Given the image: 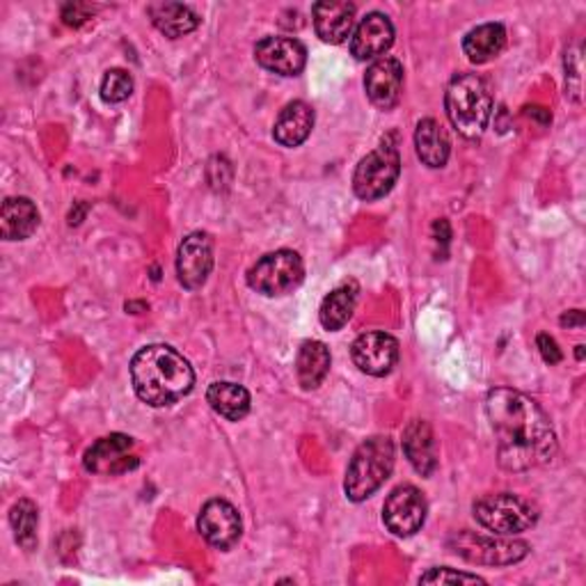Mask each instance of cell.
<instances>
[{
    "label": "cell",
    "instance_id": "obj_1",
    "mask_svg": "<svg viewBox=\"0 0 586 586\" xmlns=\"http://www.w3.org/2000/svg\"><path fill=\"white\" fill-rule=\"evenodd\" d=\"M486 414L497 442V460L505 470L525 472L555 458V429L548 414L527 394L497 388L486 399Z\"/></svg>",
    "mask_w": 586,
    "mask_h": 586
},
{
    "label": "cell",
    "instance_id": "obj_2",
    "mask_svg": "<svg viewBox=\"0 0 586 586\" xmlns=\"http://www.w3.org/2000/svg\"><path fill=\"white\" fill-rule=\"evenodd\" d=\"M131 383L140 401L152 408H167L191 394L195 371L173 346L152 344L134 355Z\"/></svg>",
    "mask_w": 586,
    "mask_h": 586
},
{
    "label": "cell",
    "instance_id": "obj_3",
    "mask_svg": "<svg viewBox=\"0 0 586 586\" xmlns=\"http://www.w3.org/2000/svg\"><path fill=\"white\" fill-rule=\"evenodd\" d=\"M445 108L451 127L468 140H477L488 129L492 115V95L488 82L477 74H458L451 78Z\"/></svg>",
    "mask_w": 586,
    "mask_h": 586
},
{
    "label": "cell",
    "instance_id": "obj_4",
    "mask_svg": "<svg viewBox=\"0 0 586 586\" xmlns=\"http://www.w3.org/2000/svg\"><path fill=\"white\" fill-rule=\"evenodd\" d=\"M394 470V442L385 436L364 440L349 463L344 492L351 501H364L379 490Z\"/></svg>",
    "mask_w": 586,
    "mask_h": 586
},
{
    "label": "cell",
    "instance_id": "obj_5",
    "mask_svg": "<svg viewBox=\"0 0 586 586\" xmlns=\"http://www.w3.org/2000/svg\"><path fill=\"white\" fill-rule=\"evenodd\" d=\"M475 518L484 529L497 536H516L536 525L538 511L520 495L497 492L475 501Z\"/></svg>",
    "mask_w": 586,
    "mask_h": 586
},
{
    "label": "cell",
    "instance_id": "obj_6",
    "mask_svg": "<svg viewBox=\"0 0 586 586\" xmlns=\"http://www.w3.org/2000/svg\"><path fill=\"white\" fill-rule=\"evenodd\" d=\"M401 175V156L394 143L385 140L367 154L353 175V191L360 199L373 202L385 197Z\"/></svg>",
    "mask_w": 586,
    "mask_h": 586
},
{
    "label": "cell",
    "instance_id": "obj_7",
    "mask_svg": "<svg viewBox=\"0 0 586 586\" xmlns=\"http://www.w3.org/2000/svg\"><path fill=\"white\" fill-rule=\"evenodd\" d=\"M305 277V264L293 250H277L262 257L247 271V284L262 296H284V293L301 286Z\"/></svg>",
    "mask_w": 586,
    "mask_h": 586
},
{
    "label": "cell",
    "instance_id": "obj_8",
    "mask_svg": "<svg viewBox=\"0 0 586 586\" xmlns=\"http://www.w3.org/2000/svg\"><path fill=\"white\" fill-rule=\"evenodd\" d=\"M451 550L472 564L486 566H509L518 564L529 555V546L525 540H514L507 536H479L472 531H458L449 540Z\"/></svg>",
    "mask_w": 586,
    "mask_h": 586
},
{
    "label": "cell",
    "instance_id": "obj_9",
    "mask_svg": "<svg viewBox=\"0 0 586 586\" xmlns=\"http://www.w3.org/2000/svg\"><path fill=\"white\" fill-rule=\"evenodd\" d=\"M427 497L420 488L403 484L390 492L383 507V522L394 536H412L422 529L427 520Z\"/></svg>",
    "mask_w": 586,
    "mask_h": 586
},
{
    "label": "cell",
    "instance_id": "obj_10",
    "mask_svg": "<svg viewBox=\"0 0 586 586\" xmlns=\"http://www.w3.org/2000/svg\"><path fill=\"white\" fill-rule=\"evenodd\" d=\"M197 529L206 538L208 546H214L218 550H229L241 538L243 522L238 511L229 505V501L208 499L199 511Z\"/></svg>",
    "mask_w": 586,
    "mask_h": 586
},
{
    "label": "cell",
    "instance_id": "obj_11",
    "mask_svg": "<svg viewBox=\"0 0 586 586\" xmlns=\"http://www.w3.org/2000/svg\"><path fill=\"white\" fill-rule=\"evenodd\" d=\"M351 355L362 373L383 379L399 362V342L388 332H364L353 342Z\"/></svg>",
    "mask_w": 586,
    "mask_h": 586
},
{
    "label": "cell",
    "instance_id": "obj_12",
    "mask_svg": "<svg viewBox=\"0 0 586 586\" xmlns=\"http://www.w3.org/2000/svg\"><path fill=\"white\" fill-rule=\"evenodd\" d=\"M214 268V241L204 232L188 234L177 253V275L179 282L195 291L206 284L208 275H212Z\"/></svg>",
    "mask_w": 586,
    "mask_h": 586
},
{
    "label": "cell",
    "instance_id": "obj_13",
    "mask_svg": "<svg viewBox=\"0 0 586 586\" xmlns=\"http://www.w3.org/2000/svg\"><path fill=\"white\" fill-rule=\"evenodd\" d=\"M134 438L113 433L108 438L97 440L82 458V466L88 472L95 475H119L134 470L138 466V458L131 453L134 449Z\"/></svg>",
    "mask_w": 586,
    "mask_h": 586
},
{
    "label": "cell",
    "instance_id": "obj_14",
    "mask_svg": "<svg viewBox=\"0 0 586 586\" xmlns=\"http://www.w3.org/2000/svg\"><path fill=\"white\" fill-rule=\"evenodd\" d=\"M364 90L375 108L392 110L403 92V65L397 58H379L367 69Z\"/></svg>",
    "mask_w": 586,
    "mask_h": 586
},
{
    "label": "cell",
    "instance_id": "obj_15",
    "mask_svg": "<svg viewBox=\"0 0 586 586\" xmlns=\"http://www.w3.org/2000/svg\"><path fill=\"white\" fill-rule=\"evenodd\" d=\"M255 60L280 76H299L307 62V49L293 37H266L255 47Z\"/></svg>",
    "mask_w": 586,
    "mask_h": 586
},
{
    "label": "cell",
    "instance_id": "obj_16",
    "mask_svg": "<svg viewBox=\"0 0 586 586\" xmlns=\"http://www.w3.org/2000/svg\"><path fill=\"white\" fill-rule=\"evenodd\" d=\"M394 45V26L392 21L381 14H367L351 37V53L355 60H375L383 58V53Z\"/></svg>",
    "mask_w": 586,
    "mask_h": 586
},
{
    "label": "cell",
    "instance_id": "obj_17",
    "mask_svg": "<svg viewBox=\"0 0 586 586\" xmlns=\"http://www.w3.org/2000/svg\"><path fill=\"white\" fill-rule=\"evenodd\" d=\"M316 35L325 45H342L351 35L355 26V6L342 3V0H323L312 8Z\"/></svg>",
    "mask_w": 586,
    "mask_h": 586
},
{
    "label": "cell",
    "instance_id": "obj_18",
    "mask_svg": "<svg viewBox=\"0 0 586 586\" xmlns=\"http://www.w3.org/2000/svg\"><path fill=\"white\" fill-rule=\"evenodd\" d=\"M403 451L410 460V466L422 477H431L438 470V451L436 436L429 422L414 420L403 431Z\"/></svg>",
    "mask_w": 586,
    "mask_h": 586
},
{
    "label": "cell",
    "instance_id": "obj_19",
    "mask_svg": "<svg viewBox=\"0 0 586 586\" xmlns=\"http://www.w3.org/2000/svg\"><path fill=\"white\" fill-rule=\"evenodd\" d=\"M314 129V110L305 101L286 104L273 127V138L282 147H299L303 145Z\"/></svg>",
    "mask_w": 586,
    "mask_h": 586
},
{
    "label": "cell",
    "instance_id": "obj_20",
    "mask_svg": "<svg viewBox=\"0 0 586 586\" xmlns=\"http://www.w3.org/2000/svg\"><path fill=\"white\" fill-rule=\"evenodd\" d=\"M39 227V212L28 197H8L0 208V234L6 241H26Z\"/></svg>",
    "mask_w": 586,
    "mask_h": 586
},
{
    "label": "cell",
    "instance_id": "obj_21",
    "mask_svg": "<svg viewBox=\"0 0 586 586\" xmlns=\"http://www.w3.org/2000/svg\"><path fill=\"white\" fill-rule=\"evenodd\" d=\"M358 293H360L358 284L346 282L334 291H330L323 299L321 310H319V321L328 332H338L351 321L355 305H358Z\"/></svg>",
    "mask_w": 586,
    "mask_h": 586
},
{
    "label": "cell",
    "instance_id": "obj_22",
    "mask_svg": "<svg viewBox=\"0 0 586 586\" xmlns=\"http://www.w3.org/2000/svg\"><path fill=\"white\" fill-rule=\"evenodd\" d=\"M414 147H417V156H420L422 163L429 167H445L451 154V143L447 131L442 129V124H438L431 117L417 124Z\"/></svg>",
    "mask_w": 586,
    "mask_h": 586
},
{
    "label": "cell",
    "instance_id": "obj_23",
    "mask_svg": "<svg viewBox=\"0 0 586 586\" xmlns=\"http://www.w3.org/2000/svg\"><path fill=\"white\" fill-rule=\"evenodd\" d=\"M507 47V30L501 23H484L463 39V53L475 65H486Z\"/></svg>",
    "mask_w": 586,
    "mask_h": 586
},
{
    "label": "cell",
    "instance_id": "obj_24",
    "mask_svg": "<svg viewBox=\"0 0 586 586\" xmlns=\"http://www.w3.org/2000/svg\"><path fill=\"white\" fill-rule=\"evenodd\" d=\"M152 23L170 39L191 35L199 26V17L179 3H154L147 8Z\"/></svg>",
    "mask_w": 586,
    "mask_h": 586
},
{
    "label": "cell",
    "instance_id": "obj_25",
    "mask_svg": "<svg viewBox=\"0 0 586 586\" xmlns=\"http://www.w3.org/2000/svg\"><path fill=\"white\" fill-rule=\"evenodd\" d=\"M206 401L229 422H241L250 412V392L243 385L218 381L206 390Z\"/></svg>",
    "mask_w": 586,
    "mask_h": 586
},
{
    "label": "cell",
    "instance_id": "obj_26",
    "mask_svg": "<svg viewBox=\"0 0 586 586\" xmlns=\"http://www.w3.org/2000/svg\"><path fill=\"white\" fill-rule=\"evenodd\" d=\"M330 371V351L323 342L307 340L303 342L296 360V373H299V383L303 390H316Z\"/></svg>",
    "mask_w": 586,
    "mask_h": 586
},
{
    "label": "cell",
    "instance_id": "obj_27",
    "mask_svg": "<svg viewBox=\"0 0 586 586\" xmlns=\"http://www.w3.org/2000/svg\"><path fill=\"white\" fill-rule=\"evenodd\" d=\"M10 525L14 529V538L23 550H35L37 548V525H39V511L35 507V501L30 499H19L10 511Z\"/></svg>",
    "mask_w": 586,
    "mask_h": 586
},
{
    "label": "cell",
    "instance_id": "obj_28",
    "mask_svg": "<svg viewBox=\"0 0 586 586\" xmlns=\"http://www.w3.org/2000/svg\"><path fill=\"white\" fill-rule=\"evenodd\" d=\"M134 95V78L129 71L124 69H110L106 71L101 80V99L106 104H121Z\"/></svg>",
    "mask_w": 586,
    "mask_h": 586
},
{
    "label": "cell",
    "instance_id": "obj_29",
    "mask_svg": "<svg viewBox=\"0 0 586 586\" xmlns=\"http://www.w3.org/2000/svg\"><path fill=\"white\" fill-rule=\"evenodd\" d=\"M420 584H486V579L453 568H431L420 577Z\"/></svg>",
    "mask_w": 586,
    "mask_h": 586
},
{
    "label": "cell",
    "instance_id": "obj_30",
    "mask_svg": "<svg viewBox=\"0 0 586 586\" xmlns=\"http://www.w3.org/2000/svg\"><path fill=\"white\" fill-rule=\"evenodd\" d=\"M536 344H538V351H540L543 360H546L548 364H559V362H561L564 353L559 351L557 342H555V340L550 338V334H538V340H536Z\"/></svg>",
    "mask_w": 586,
    "mask_h": 586
},
{
    "label": "cell",
    "instance_id": "obj_31",
    "mask_svg": "<svg viewBox=\"0 0 586 586\" xmlns=\"http://www.w3.org/2000/svg\"><path fill=\"white\" fill-rule=\"evenodd\" d=\"M92 8L90 6H80V3H74V6H65L62 10V19L67 26H82L90 17H92Z\"/></svg>",
    "mask_w": 586,
    "mask_h": 586
},
{
    "label": "cell",
    "instance_id": "obj_32",
    "mask_svg": "<svg viewBox=\"0 0 586 586\" xmlns=\"http://www.w3.org/2000/svg\"><path fill=\"white\" fill-rule=\"evenodd\" d=\"M561 325H568V328H582L584 325V312L582 310H573L568 314L561 316Z\"/></svg>",
    "mask_w": 586,
    "mask_h": 586
},
{
    "label": "cell",
    "instance_id": "obj_33",
    "mask_svg": "<svg viewBox=\"0 0 586 586\" xmlns=\"http://www.w3.org/2000/svg\"><path fill=\"white\" fill-rule=\"evenodd\" d=\"M577 358H579V360L584 358V346H577Z\"/></svg>",
    "mask_w": 586,
    "mask_h": 586
}]
</instances>
